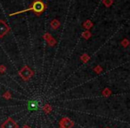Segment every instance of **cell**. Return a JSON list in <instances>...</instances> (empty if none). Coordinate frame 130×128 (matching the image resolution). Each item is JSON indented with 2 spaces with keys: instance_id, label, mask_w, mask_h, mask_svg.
<instances>
[{
  "instance_id": "1",
  "label": "cell",
  "mask_w": 130,
  "mask_h": 128,
  "mask_svg": "<svg viewBox=\"0 0 130 128\" xmlns=\"http://www.w3.org/2000/svg\"><path fill=\"white\" fill-rule=\"evenodd\" d=\"M1 127L2 128H17L18 127V125H17V124L14 122V121L12 120L11 118H9L2 124Z\"/></svg>"
},
{
  "instance_id": "2",
  "label": "cell",
  "mask_w": 130,
  "mask_h": 128,
  "mask_svg": "<svg viewBox=\"0 0 130 128\" xmlns=\"http://www.w3.org/2000/svg\"><path fill=\"white\" fill-rule=\"evenodd\" d=\"M61 125L63 128H71L73 126V122L69 118H62L61 121Z\"/></svg>"
}]
</instances>
